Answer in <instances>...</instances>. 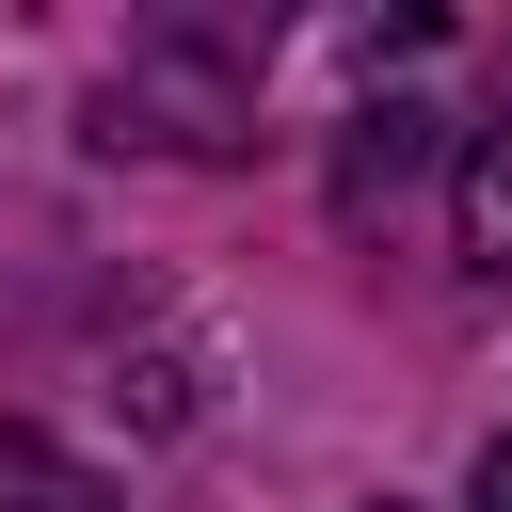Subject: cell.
Listing matches in <instances>:
<instances>
[{"label":"cell","instance_id":"obj_2","mask_svg":"<svg viewBox=\"0 0 512 512\" xmlns=\"http://www.w3.org/2000/svg\"><path fill=\"white\" fill-rule=\"evenodd\" d=\"M432 144H448V112H432V96H368V112L336 128V224L368 240V224H384V208L432 176Z\"/></svg>","mask_w":512,"mask_h":512},{"label":"cell","instance_id":"obj_1","mask_svg":"<svg viewBox=\"0 0 512 512\" xmlns=\"http://www.w3.org/2000/svg\"><path fill=\"white\" fill-rule=\"evenodd\" d=\"M256 64H272V16H160V32H128V64H112L96 128H112V144L224 160V144L256 128Z\"/></svg>","mask_w":512,"mask_h":512},{"label":"cell","instance_id":"obj_3","mask_svg":"<svg viewBox=\"0 0 512 512\" xmlns=\"http://www.w3.org/2000/svg\"><path fill=\"white\" fill-rule=\"evenodd\" d=\"M448 240H464V272H512V80H496V112L448 160Z\"/></svg>","mask_w":512,"mask_h":512},{"label":"cell","instance_id":"obj_5","mask_svg":"<svg viewBox=\"0 0 512 512\" xmlns=\"http://www.w3.org/2000/svg\"><path fill=\"white\" fill-rule=\"evenodd\" d=\"M384 512H400V496H384Z\"/></svg>","mask_w":512,"mask_h":512},{"label":"cell","instance_id":"obj_4","mask_svg":"<svg viewBox=\"0 0 512 512\" xmlns=\"http://www.w3.org/2000/svg\"><path fill=\"white\" fill-rule=\"evenodd\" d=\"M464 512H512V432L480 448V480H464Z\"/></svg>","mask_w":512,"mask_h":512}]
</instances>
